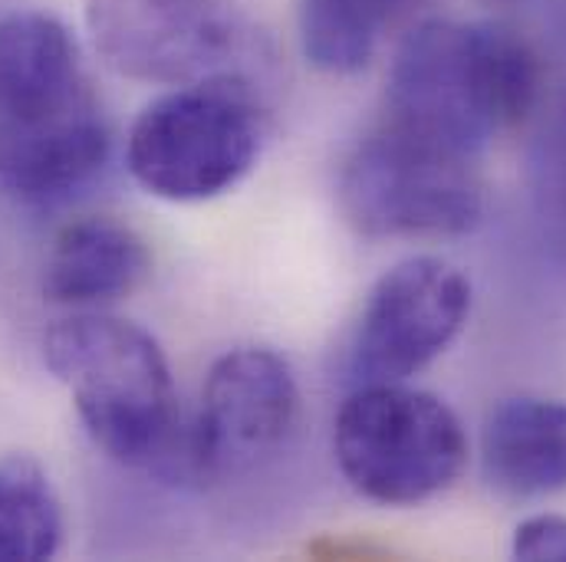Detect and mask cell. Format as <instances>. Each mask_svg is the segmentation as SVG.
<instances>
[{
  "instance_id": "cell-1",
  "label": "cell",
  "mask_w": 566,
  "mask_h": 562,
  "mask_svg": "<svg viewBox=\"0 0 566 562\" xmlns=\"http://www.w3.org/2000/svg\"><path fill=\"white\" fill-rule=\"evenodd\" d=\"M113 132L73 33L43 10L0 20V188L53 204L109 161Z\"/></svg>"
},
{
  "instance_id": "cell-2",
  "label": "cell",
  "mask_w": 566,
  "mask_h": 562,
  "mask_svg": "<svg viewBox=\"0 0 566 562\" xmlns=\"http://www.w3.org/2000/svg\"><path fill=\"white\" fill-rule=\"evenodd\" d=\"M541 96L534 46L504 23L422 20L396 50L386 123L478 158Z\"/></svg>"
},
{
  "instance_id": "cell-3",
  "label": "cell",
  "mask_w": 566,
  "mask_h": 562,
  "mask_svg": "<svg viewBox=\"0 0 566 562\" xmlns=\"http://www.w3.org/2000/svg\"><path fill=\"white\" fill-rule=\"evenodd\" d=\"M43 362L106 457L185 480L188 418L151 332L99 309H76L46 329Z\"/></svg>"
},
{
  "instance_id": "cell-4",
  "label": "cell",
  "mask_w": 566,
  "mask_h": 562,
  "mask_svg": "<svg viewBox=\"0 0 566 562\" xmlns=\"http://www.w3.org/2000/svg\"><path fill=\"white\" fill-rule=\"evenodd\" d=\"M268 113L254 79L221 76L151 99L126 139L142 188L171 204H198L238 188L258 165Z\"/></svg>"
},
{
  "instance_id": "cell-5",
  "label": "cell",
  "mask_w": 566,
  "mask_h": 562,
  "mask_svg": "<svg viewBox=\"0 0 566 562\" xmlns=\"http://www.w3.org/2000/svg\"><path fill=\"white\" fill-rule=\"evenodd\" d=\"M333 457L359 497L419 507L461 477L468 434L438 395L406 382H369L356 385L336 412Z\"/></svg>"
},
{
  "instance_id": "cell-6",
  "label": "cell",
  "mask_w": 566,
  "mask_h": 562,
  "mask_svg": "<svg viewBox=\"0 0 566 562\" xmlns=\"http://www.w3.org/2000/svg\"><path fill=\"white\" fill-rule=\"evenodd\" d=\"M478 158L382 123L339 171V211L373 241L458 237L481 224L484 181Z\"/></svg>"
},
{
  "instance_id": "cell-7",
  "label": "cell",
  "mask_w": 566,
  "mask_h": 562,
  "mask_svg": "<svg viewBox=\"0 0 566 562\" xmlns=\"http://www.w3.org/2000/svg\"><path fill=\"white\" fill-rule=\"evenodd\" d=\"M99 60L136 83L191 86L248 76L261 36L234 0H86Z\"/></svg>"
},
{
  "instance_id": "cell-8",
  "label": "cell",
  "mask_w": 566,
  "mask_h": 562,
  "mask_svg": "<svg viewBox=\"0 0 566 562\" xmlns=\"http://www.w3.org/2000/svg\"><path fill=\"white\" fill-rule=\"evenodd\" d=\"M471 283L441 257H409L373 283L356 319L346 369L356 385L406 382L464 329Z\"/></svg>"
},
{
  "instance_id": "cell-9",
  "label": "cell",
  "mask_w": 566,
  "mask_h": 562,
  "mask_svg": "<svg viewBox=\"0 0 566 562\" xmlns=\"http://www.w3.org/2000/svg\"><path fill=\"white\" fill-rule=\"evenodd\" d=\"M300 415V389L290 362L268 346L224 352L188 418V480H221L254 467L290 437Z\"/></svg>"
},
{
  "instance_id": "cell-10",
  "label": "cell",
  "mask_w": 566,
  "mask_h": 562,
  "mask_svg": "<svg viewBox=\"0 0 566 562\" xmlns=\"http://www.w3.org/2000/svg\"><path fill=\"white\" fill-rule=\"evenodd\" d=\"M148 271L151 254L136 227L106 214L80 218L53 237L43 296L70 309H99L136 293Z\"/></svg>"
},
{
  "instance_id": "cell-11",
  "label": "cell",
  "mask_w": 566,
  "mask_h": 562,
  "mask_svg": "<svg viewBox=\"0 0 566 562\" xmlns=\"http://www.w3.org/2000/svg\"><path fill=\"white\" fill-rule=\"evenodd\" d=\"M481 464L491 487L511 497L566 490V402L517 395L494 405L481 431Z\"/></svg>"
},
{
  "instance_id": "cell-12",
  "label": "cell",
  "mask_w": 566,
  "mask_h": 562,
  "mask_svg": "<svg viewBox=\"0 0 566 562\" xmlns=\"http://www.w3.org/2000/svg\"><path fill=\"white\" fill-rule=\"evenodd\" d=\"M424 0H300L296 30L310 66L353 76L369 66L379 36Z\"/></svg>"
},
{
  "instance_id": "cell-13",
  "label": "cell",
  "mask_w": 566,
  "mask_h": 562,
  "mask_svg": "<svg viewBox=\"0 0 566 562\" xmlns=\"http://www.w3.org/2000/svg\"><path fill=\"white\" fill-rule=\"evenodd\" d=\"M63 507L50 474L27 454L0 457V562H36L60 553Z\"/></svg>"
},
{
  "instance_id": "cell-14",
  "label": "cell",
  "mask_w": 566,
  "mask_h": 562,
  "mask_svg": "<svg viewBox=\"0 0 566 562\" xmlns=\"http://www.w3.org/2000/svg\"><path fill=\"white\" fill-rule=\"evenodd\" d=\"M514 556L527 562H566V517L537 513L514 530Z\"/></svg>"
}]
</instances>
